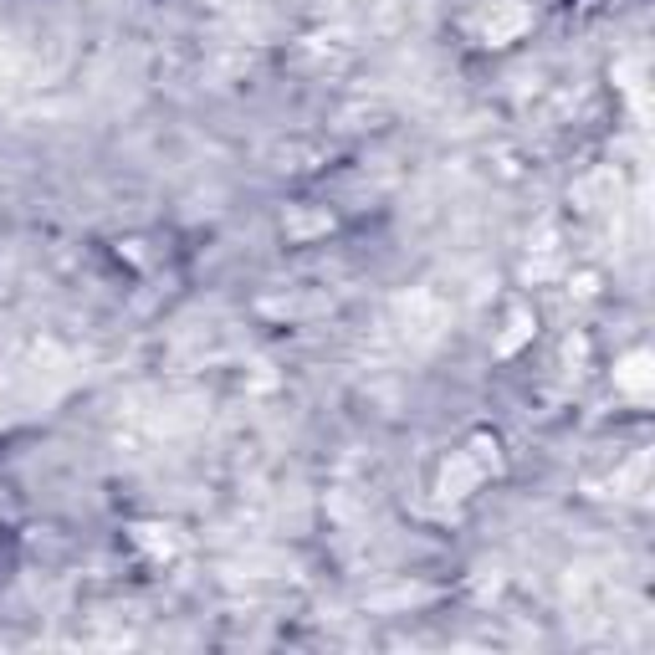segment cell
<instances>
[{
  "mask_svg": "<svg viewBox=\"0 0 655 655\" xmlns=\"http://www.w3.org/2000/svg\"><path fill=\"white\" fill-rule=\"evenodd\" d=\"M523 11H517V5H502V11H487V21H481V32L492 36V41H502V36L507 32H517V26H523Z\"/></svg>",
  "mask_w": 655,
  "mask_h": 655,
  "instance_id": "obj_1",
  "label": "cell"
},
{
  "mask_svg": "<svg viewBox=\"0 0 655 655\" xmlns=\"http://www.w3.org/2000/svg\"><path fill=\"white\" fill-rule=\"evenodd\" d=\"M620 379L630 384V389H645V359H640V353L630 359V364H624V374H620Z\"/></svg>",
  "mask_w": 655,
  "mask_h": 655,
  "instance_id": "obj_2",
  "label": "cell"
}]
</instances>
